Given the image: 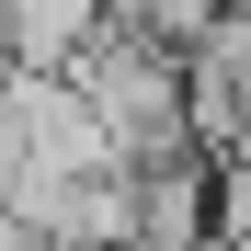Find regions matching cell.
Returning <instances> with one entry per match:
<instances>
[{
	"label": "cell",
	"instance_id": "6da1fadb",
	"mask_svg": "<svg viewBox=\"0 0 251 251\" xmlns=\"http://www.w3.org/2000/svg\"><path fill=\"white\" fill-rule=\"evenodd\" d=\"M114 23H126L114 0H12V57L23 69H80Z\"/></svg>",
	"mask_w": 251,
	"mask_h": 251
}]
</instances>
